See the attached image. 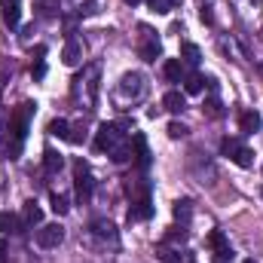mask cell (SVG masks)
<instances>
[{
    "label": "cell",
    "instance_id": "obj_1",
    "mask_svg": "<svg viewBox=\"0 0 263 263\" xmlns=\"http://www.w3.org/2000/svg\"><path fill=\"white\" fill-rule=\"evenodd\" d=\"M123 144H129V141H126V132L120 126H114V123H101L98 126V132H95V150H101V153L107 150V156H110Z\"/></svg>",
    "mask_w": 263,
    "mask_h": 263
},
{
    "label": "cell",
    "instance_id": "obj_2",
    "mask_svg": "<svg viewBox=\"0 0 263 263\" xmlns=\"http://www.w3.org/2000/svg\"><path fill=\"white\" fill-rule=\"evenodd\" d=\"M86 89V107L92 110L95 104V95H98V65H89L77 80H73V95H80Z\"/></svg>",
    "mask_w": 263,
    "mask_h": 263
},
{
    "label": "cell",
    "instance_id": "obj_3",
    "mask_svg": "<svg viewBox=\"0 0 263 263\" xmlns=\"http://www.w3.org/2000/svg\"><path fill=\"white\" fill-rule=\"evenodd\" d=\"M73 187H77V199L80 202H89L92 199V190H95V181H92V172L83 159L73 162Z\"/></svg>",
    "mask_w": 263,
    "mask_h": 263
},
{
    "label": "cell",
    "instance_id": "obj_4",
    "mask_svg": "<svg viewBox=\"0 0 263 263\" xmlns=\"http://www.w3.org/2000/svg\"><path fill=\"white\" fill-rule=\"evenodd\" d=\"M65 242V227L62 223H43L37 230V245L40 248H59Z\"/></svg>",
    "mask_w": 263,
    "mask_h": 263
},
{
    "label": "cell",
    "instance_id": "obj_5",
    "mask_svg": "<svg viewBox=\"0 0 263 263\" xmlns=\"http://www.w3.org/2000/svg\"><path fill=\"white\" fill-rule=\"evenodd\" d=\"M141 31H144V40H141V46H138V55H141L144 62H156V59L162 55L159 37H156L153 31H147V28H141Z\"/></svg>",
    "mask_w": 263,
    "mask_h": 263
},
{
    "label": "cell",
    "instance_id": "obj_6",
    "mask_svg": "<svg viewBox=\"0 0 263 263\" xmlns=\"http://www.w3.org/2000/svg\"><path fill=\"white\" fill-rule=\"evenodd\" d=\"M31 110H34V104H22V110L12 117V135H15V153H18V147H22V141H25V132H28V117H31Z\"/></svg>",
    "mask_w": 263,
    "mask_h": 263
},
{
    "label": "cell",
    "instance_id": "obj_7",
    "mask_svg": "<svg viewBox=\"0 0 263 263\" xmlns=\"http://www.w3.org/2000/svg\"><path fill=\"white\" fill-rule=\"evenodd\" d=\"M0 15L9 28H18L22 22V0H0Z\"/></svg>",
    "mask_w": 263,
    "mask_h": 263
},
{
    "label": "cell",
    "instance_id": "obj_8",
    "mask_svg": "<svg viewBox=\"0 0 263 263\" xmlns=\"http://www.w3.org/2000/svg\"><path fill=\"white\" fill-rule=\"evenodd\" d=\"M62 62H65L67 67H77L80 62H83V43L77 40V37H70L65 43V49H62Z\"/></svg>",
    "mask_w": 263,
    "mask_h": 263
},
{
    "label": "cell",
    "instance_id": "obj_9",
    "mask_svg": "<svg viewBox=\"0 0 263 263\" xmlns=\"http://www.w3.org/2000/svg\"><path fill=\"white\" fill-rule=\"evenodd\" d=\"M0 233L18 236V233H25V220L18 214H12V211H0Z\"/></svg>",
    "mask_w": 263,
    "mask_h": 263
},
{
    "label": "cell",
    "instance_id": "obj_10",
    "mask_svg": "<svg viewBox=\"0 0 263 263\" xmlns=\"http://www.w3.org/2000/svg\"><path fill=\"white\" fill-rule=\"evenodd\" d=\"M22 220H25V227H40L43 223V208L34 199H28L25 208H22Z\"/></svg>",
    "mask_w": 263,
    "mask_h": 263
},
{
    "label": "cell",
    "instance_id": "obj_11",
    "mask_svg": "<svg viewBox=\"0 0 263 263\" xmlns=\"http://www.w3.org/2000/svg\"><path fill=\"white\" fill-rule=\"evenodd\" d=\"M162 107H165L168 114H181V110L187 107V95H184V92H178V89H172V92H165Z\"/></svg>",
    "mask_w": 263,
    "mask_h": 263
},
{
    "label": "cell",
    "instance_id": "obj_12",
    "mask_svg": "<svg viewBox=\"0 0 263 263\" xmlns=\"http://www.w3.org/2000/svg\"><path fill=\"white\" fill-rule=\"evenodd\" d=\"M132 98H138L141 92H144V80H141V73H126L123 77V83H120V95H129Z\"/></svg>",
    "mask_w": 263,
    "mask_h": 263
},
{
    "label": "cell",
    "instance_id": "obj_13",
    "mask_svg": "<svg viewBox=\"0 0 263 263\" xmlns=\"http://www.w3.org/2000/svg\"><path fill=\"white\" fill-rule=\"evenodd\" d=\"M236 3V12H239V18L242 22H248V25H254V18H251V9L260 15V9H263V3L260 0H233Z\"/></svg>",
    "mask_w": 263,
    "mask_h": 263
},
{
    "label": "cell",
    "instance_id": "obj_14",
    "mask_svg": "<svg viewBox=\"0 0 263 263\" xmlns=\"http://www.w3.org/2000/svg\"><path fill=\"white\" fill-rule=\"evenodd\" d=\"M150 214H153V205H150V196L135 199V202H132V208H129V220H147Z\"/></svg>",
    "mask_w": 263,
    "mask_h": 263
},
{
    "label": "cell",
    "instance_id": "obj_15",
    "mask_svg": "<svg viewBox=\"0 0 263 263\" xmlns=\"http://www.w3.org/2000/svg\"><path fill=\"white\" fill-rule=\"evenodd\" d=\"M239 129L245 132V135L260 132V114H257V110H242V114H239Z\"/></svg>",
    "mask_w": 263,
    "mask_h": 263
},
{
    "label": "cell",
    "instance_id": "obj_16",
    "mask_svg": "<svg viewBox=\"0 0 263 263\" xmlns=\"http://www.w3.org/2000/svg\"><path fill=\"white\" fill-rule=\"evenodd\" d=\"M162 73H165L168 83H181V80H184V62H181V59H168V62L162 65Z\"/></svg>",
    "mask_w": 263,
    "mask_h": 263
},
{
    "label": "cell",
    "instance_id": "obj_17",
    "mask_svg": "<svg viewBox=\"0 0 263 263\" xmlns=\"http://www.w3.org/2000/svg\"><path fill=\"white\" fill-rule=\"evenodd\" d=\"M92 233H95L98 239H110V242H117V227H114L110 220H92Z\"/></svg>",
    "mask_w": 263,
    "mask_h": 263
},
{
    "label": "cell",
    "instance_id": "obj_18",
    "mask_svg": "<svg viewBox=\"0 0 263 263\" xmlns=\"http://www.w3.org/2000/svg\"><path fill=\"white\" fill-rule=\"evenodd\" d=\"M156 257H159L162 263H181L184 254H181V248H172V245L159 242V245H156Z\"/></svg>",
    "mask_w": 263,
    "mask_h": 263
},
{
    "label": "cell",
    "instance_id": "obj_19",
    "mask_svg": "<svg viewBox=\"0 0 263 263\" xmlns=\"http://www.w3.org/2000/svg\"><path fill=\"white\" fill-rule=\"evenodd\" d=\"M62 165H65V159H62V153H55L52 147H49V150H43V168H46L49 175H55V172H59Z\"/></svg>",
    "mask_w": 263,
    "mask_h": 263
},
{
    "label": "cell",
    "instance_id": "obj_20",
    "mask_svg": "<svg viewBox=\"0 0 263 263\" xmlns=\"http://www.w3.org/2000/svg\"><path fill=\"white\" fill-rule=\"evenodd\" d=\"M132 144H135V150H138V165H141V168H147V165H150V150H147L144 135H135V138H132Z\"/></svg>",
    "mask_w": 263,
    "mask_h": 263
},
{
    "label": "cell",
    "instance_id": "obj_21",
    "mask_svg": "<svg viewBox=\"0 0 263 263\" xmlns=\"http://www.w3.org/2000/svg\"><path fill=\"white\" fill-rule=\"evenodd\" d=\"M49 135H52V138H62V141H70V123L62 120V117L52 120V123H49Z\"/></svg>",
    "mask_w": 263,
    "mask_h": 263
},
{
    "label": "cell",
    "instance_id": "obj_22",
    "mask_svg": "<svg viewBox=\"0 0 263 263\" xmlns=\"http://www.w3.org/2000/svg\"><path fill=\"white\" fill-rule=\"evenodd\" d=\"M242 147H245V144H242L239 138H223V141H220V153H223V156H230V159H236Z\"/></svg>",
    "mask_w": 263,
    "mask_h": 263
},
{
    "label": "cell",
    "instance_id": "obj_23",
    "mask_svg": "<svg viewBox=\"0 0 263 263\" xmlns=\"http://www.w3.org/2000/svg\"><path fill=\"white\" fill-rule=\"evenodd\" d=\"M181 55H184V62H187V65H193V67L202 62V52H199L196 43H181Z\"/></svg>",
    "mask_w": 263,
    "mask_h": 263
},
{
    "label": "cell",
    "instance_id": "obj_24",
    "mask_svg": "<svg viewBox=\"0 0 263 263\" xmlns=\"http://www.w3.org/2000/svg\"><path fill=\"white\" fill-rule=\"evenodd\" d=\"M190 214H193V202H190V199L175 202V217H178L181 223H190Z\"/></svg>",
    "mask_w": 263,
    "mask_h": 263
},
{
    "label": "cell",
    "instance_id": "obj_25",
    "mask_svg": "<svg viewBox=\"0 0 263 263\" xmlns=\"http://www.w3.org/2000/svg\"><path fill=\"white\" fill-rule=\"evenodd\" d=\"M162 242H165V245H175V248H181V245L187 242V230H184V227H181V230H178V227H172V230L165 233V239H162Z\"/></svg>",
    "mask_w": 263,
    "mask_h": 263
},
{
    "label": "cell",
    "instance_id": "obj_26",
    "mask_svg": "<svg viewBox=\"0 0 263 263\" xmlns=\"http://www.w3.org/2000/svg\"><path fill=\"white\" fill-rule=\"evenodd\" d=\"M202 83H205V80H202L199 73H187V77H184V95H199V92H202Z\"/></svg>",
    "mask_w": 263,
    "mask_h": 263
},
{
    "label": "cell",
    "instance_id": "obj_27",
    "mask_svg": "<svg viewBox=\"0 0 263 263\" xmlns=\"http://www.w3.org/2000/svg\"><path fill=\"white\" fill-rule=\"evenodd\" d=\"M49 208H52L59 217H62V214H67V211H70V205H67V196H62V193H52V196H49Z\"/></svg>",
    "mask_w": 263,
    "mask_h": 263
},
{
    "label": "cell",
    "instance_id": "obj_28",
    "mask_svg": "<svg viewBox=\"0 0 263 263\" xmlns=\"http://www.w3.org/2000/svg\"><path fill=\"white\" fill-rule=\"evenodd\" d=\"M233 162H236V165H242V168H251V165H254V150L242 147V150H239V156H236Z\"/></svg>",
    "mask_w": 263,
    "mask_h": 263
},
{
    "label": "cell",
    "instance_id": "obj_29",
    "mask_svg": "<svg viewBox=\"0 0 263 263\" xmlns=\"http://www.w3.org/2000/svg\"><path fill=\"white\" fill-rule=\"evenodd\" d=\"M208 245H211L214 251H223V248H230V242H227V236H223L220 230H214V233L208 236Z\"/></svg>",
    "mask_w": 263,
    "mask_h": 263
},
{
    "label": "cell",
    "instance_id": "obj_30",
    "mask_svg": "<svg viewBox=\"0 0 263 263\" xmlns=\"http://www.w3.org/2000/svg\"><path fill=\"white\" fill-rule=\"evenodd\" d=\"M147 3H150V9L159 12V15H165V12L175 9V0H147Z\"/></svg>",
    "mask_w": 263,
    "mask_h": 263
},
{
    "label": "cell",
    "instance_id": "obj_31",
    "mask_svg": "<svg viewBox=\"0 0 263 263\" xmlns=\"http://www.w3.org/2000/svg\"><path fill=\"white\" fill-rule=\"evenodd\" d=\"M211 263H236V251H233V248L214 251V260H211Z\"/></svg>",
    "mask_w": 263,
    "mask_h": 263
},
{
    "label": "cell",
    "instance_id": "obj_32",
    "mask_svg": "<svg viewBox=\"0 0 263 263\" xmlns=\"http://www.w3.org/2000/svg\"><path fill=\"white\" fill-rule=\"evenodd\" d=\"M187 126H184V123H168V138H175V141H178V138H184V135H187Z\"/></svg>",
    "mask_w": 263,
    "mask_h": 263
},
{
    "label": "cell",
    "instance_id": "obj_33",
    "mask_svg": "<svg viewBox=\"0 0 263 263\" xmlns=\"http://www.w3.org/2000/svg\"><path fill=\"white\" fill-rule=\"evenodd\" d=\"M95 12H98V3H95V0H86V3L80 6V15H95Z\"/></svg>",
    "mask_w": 263,
    "mask_h": 263
},
{
    "label": "cell",
    "instance_id": "obj_34",
    "mask_svg": "<svg viewBox=\"0 0 263 263\" xmlns=\"http://www.w3.org/2000/svg\"><path fill=\"white\" fill-rule=\"evenodd\" d=\"M31 73H34V80H43V77H46V65H43V62H37V65L31 67Z\"/></svg>",
    "mask_w": 263,
    "mask_h": 263
},
{
    "label": "cell",
    "instance_id": "obj_35",
    "mask_svg": "<svg viewBox=\"0 0 263 263\" xmlns=\"http://www.w3.org/2000/svg\"><path fill=\"white\" fill-rule=\"evenodd\" d=\"M199 15H202V22H205V25H211V22H214V18H211V9H208V6H202V12H199Z\"/></svg>",
    "mask_w": 263,
    "mask_h": 263
},
{
    "label": "cell",
    "instance_id": "obj_36",
    "mask_svg": "<svg viewBox=\"0 0 263 263\" xmlns=\"http://www.w3.org/2000/svg\"><path fill=\"white\" fill-rule=\"evenodd\" d=\"M0 263H6V242L0 239Z\"/></svg>",
    "mask_w": 263,
    "mask_h": 263
},
{
    "label": "cell",
    "instance_id": "obj_37",
    "mask_svg": "<svg viewBox=\"0 0 263 263\" xmlns=\"http://www.w3.org/2000/svg\"><path fill=\"white\" fill-rule=\"evenodd\" d=\"M126 3H129V6H135V3H141V0H126Z\"/></svg>",
    "mask_w": 263,
    "mask_h": 263
},
{
    "label": "cell",
    "instance_id": "obj_38",
    "mask_svg": "<svg viewBox=\"0 0 263 263\" xmlns=\"http://www.w3.org/2000/svg\"><path fill=\"white\" fill-rule=\"evenodd\" d=\"M242 263H254V260H242Z\"/></svg>",
    "mask_w": 263,
    "mask_h": 263
},
{
    "label": "cell",
    "instance_id": "obj_39",
    "mask_svg": "<svg viewBox=\"0 0 263 263\" xmlns=\"http://www.w3.org/2000/svg\"><path fill=\"white\" fill-rule=\"evenodd\" d=\"M190 263H196V260H190Z\"/></svg>",
    "mask_w": 263,
    "mask_h": 263
}]
</instances>
